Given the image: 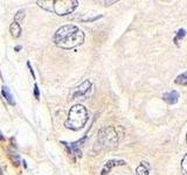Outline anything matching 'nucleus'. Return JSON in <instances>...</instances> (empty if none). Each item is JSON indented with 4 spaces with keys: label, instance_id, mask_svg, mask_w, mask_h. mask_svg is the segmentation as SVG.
Returning a JSON list of instances; mask_svg holds the SVG:
<instances>
[{
    "label": "nucleus",
    "instance_id": "obj_1",
    "mask_svg": "<svg viewBox=\"0 0 187 175\" xmlns=\"http://www.w3.org/2000/svg\"><path fill=\"white\" fill-rule=\"evenodd\" d=\"M53 42L60 48L71 49L84 42V33L75 25H63L55 32Z\"/></svg>",
    "mask_w": 187,
    "mask_h": 175
},
{
    "label": "nucleus",
    "instance_id": "obj_2",
    "mask_svg": "<svg viewBox=\"0 0 187 175\" xmlns=\"http://www.w3.org/2000/svg\"><path fill=\"white\" fill-rule=\"evenodd\" d=\"M41 8L52 12L56 15H67L76 10L78 1L76 0H49V1H36Z\"/></svg>",
    "mask_w": 187,
    "mask_h": 175
},
{
    "label": "nucleus",
    "instance_id": "obj_3",
    "mask_svg": "<svg viewBox=\"0 0 187 175\" xmlns=\"http://www.w3.org/2000/svg\"><path fill=\"white\" fill-rule=\"evenodd\" d=\"M88 122V111L81 104H76L71 106L68 113V119L64 122V126L69 130H81Z\"/></svg>",
    "mask_w": 187,
    "mask_h": 175
},
{
    "label": "nucleus",
    "instance_id": "obj_4",
    "mask_svg": "<svg viewBox=\"0 0 187 175\" xmlns=\"http://www.w3.org/2000/svg\"><path fill=\"white\" fill-rule=\"evenodd\" d=\"M98 141L101 145L106 148L116 147L118 144V133H117L116 128L108 126V127L99 130Z\"/></svg>",
    "mask_w": 187,
    "mask_h": 175
},
{
    "label": "nucleus",
    "instance_id": "obj_5",
    "mask_svg": "<svg viewBox=\"0 0 187 175\" xmlns=\"http://www.w3.org/2000/svg\"><path fill=\"white\" fill-rule=\"evenodd\" d=\"M86 139H87V134H84L82 139H78L77 141H75V142H66V141H62L61 144L64 146V148L67 150V152H68V154H69L70 157L76 159V158H80L82 155L81 147L82 145L84 144Z\"/></svg>",
    "mask_w": 187,
    "mask_h": 175
},
{
    "label": "nucleus",
    "instance_id": "obj_6",
    "mask_svg": "<svg viewBox=\"0 0 187 175\" xmlns=\"http://www.w3.org/2000/svg\"><path fill=\"white\" fill-rule=\"evenodd\" d=\"M91 87H93L91 82L89 81V80H86L83 83H81L80 85H77V87L73 90V92H71V99L80 98V97H84L83 99H86V97H88V95H89L90 90H91Z\"/></svg>",
    "mask_w": 187,
    "mask_h": 175
},
{
    "label": "nucleus",
    "instance_id": "obj_7",
    "mask_svg": "<svg viewBox=\"0 0 187 175\" xmlns=\"http://www.w3.org/2000/svg\"><path fill=\"white\" fill-rule=\"evenodd\" d=\"M126 165V162L124 160H121V159H111L109 161H106L102 168V172H101V175H106L109 172H110L112 168H115L117 166H124Z\"/></svg>",
    "mask_w": 187,
    "mask_h": 175
},
{
    "label": "nucleus",
    "instance_id": "obj_8",
    "mask_svg": "<svg viewBox=\"0 0 187 175\" xmlns=\"http://www.w3.org/2000/svg\"><path fill=\"white\" fill-rule=\"evenodd\" d=\"M163 100L169 105L177 104L178 100H179V93L177 92L175 90H172V91H169V92H165L163 95Z\"/></svg>",
    "mask_w": 187,
    "mask_h": 175
},
{
    "label": "nucleus",
    "instance_id": "obj_9",
    "mask_svg": "<svg viewBox=\"0 0 187 175\" xmlns=\"http://www.w3.org/2000/svg\"><path fill=\"white\" fill-rule=\"evenodd\" d=\"M150 165L146 161H141L138 165V167L136 168V173L137 175H150Z\"/></svg>",
    "mask_w": 187,
    "mask_h": 175
},
{
    "label": "nucleus",
    "instance_id": "obj_10",
    "mask_svg": "<svg viewBox=\"0 0 187 175\" xmlns=\"http://www.w3.org/2000/svg\"><path fill=\"white\" fill-rule=\"evenodd\" d=\"M1 93H2L4 98L8 102V104L15 105V100H14V97H13V95H12L11 90L6 87V85H4V87L1 88Z\"/></svg>",
    "mask_w": 187,
    "mask_h": 175
},
{
    "label": "nucleus",
    "instance_id": "obj_11",
    "mask_svg": "<svg viewBox=\"0 0 187 175\" xmlns=\"http://www.w3.org/2000/svg\"><path fill=\"white\" fill-rule=\"evenodd\" d=\"M10 32L13 37H19L21 35V26L19 22H12L11 26H10Z\"/></svg>",
    "mask_w": 187,
    "mask_h": 175
},
{
    "label": "nucleus",
    "instance_id": "obj_12",
    "mask_svg": "<svg viewBox=\"0 0 187 175\" xmlns=\"http://www.w3.org/2000/svg\"><path fill=\"white\" fill-rule=\"evenodd\" d=\"M185 35H186V30L184 28H180L177 33H175V36H174V45L175 46H180V42H181V40L185 37Z\"/></svg>",
    "mask_w": 187,
    "mask_h": 175
},
{
    "label": "nucleus",
    "instance_id": "obj_13",
    "mask_svg": "<svg viewBox=\"0 0 187 175\" xmlns=\"http://www.w3.org/2000/svg\"><path fill=\"white\" fill-rule=\"evenodd\" d=\"M175 84H179V85H184V87H187V71L182 72L180 75H178L174 80Z\"/></svg>",
    "mask_w": 187,
    "mask_h": 175
},
{
    "label": "nucleus",
    "instance_id": "obj_14",
    "mask_svg": "<svg viewBox=\"0 0 187 175\" xmlns=\"http://www.w3.org/2000/svg\"><path fill=\"white\" fill-rule=\"evenodd\" d=\"M181 172L184 175H187V153L181 160Z\"/></svg>",
    "mask_w": 187,
    "mask_h": 175
},
{
    "label": "nucleus",
    "instance_id": "obj_15",
    "mask_svg": "<svg viewBox=\"0 0 187 175\" xmlns=\"http://www.w3.org/2000/svg\"><path fill=\"white\" fill-rule=\"evenodd\" d=\"M23 18H25V11H23V10H20V11H18L17 14H15V22H19V21H21Z\"/></svg>",
    "mask_w": 187,
    "mask_h": 175
},
{
    "label": "nucleus",
    "instance_id": "obj_16",
    "mask_svg": "<svg viewBox=\"0 0 187 175\" xmlns=\"http://www.w3.org/2000/svg\"><path fill=\"white\" fill-rule=\"evenodd\" d=\"M102 15H96V17H89V18H81V21H86V22H89V21H95L97 19H101Z\"/></svg>",
    "mask_w": 187,
    "mask_h": 175
},
{
    "label": "nucleus",
    "instance_id": "obj_17",
    "mask_svg": "<svg viewBox=\"0 0 187 175\" xmlns=\"http://www.w3.org/2000/svg\"><path fill=\"white\" fill-rule=\"evenodd\" d=\"M33 92H34V96L36 99L40 98V91H39V88H38V84H34V90H33Z\"/></svg>",
    "mask_w": 187,
    "mask_h": 175
},
{
    "label": "nucleus",
    "instance_id": "obj_18",
    "mask_svg": "<svg viewBox=\"0 0 187 175\" xmlns=\"http://www.w3.org/2000/svg\"><path fill=\"white\" fill-rule=\"evenodd\" d=\"M27 67L29 68V71H30V74H32V76L35 78V74H34V70H33V68H32V65H30V62H27Z\"/></svg>",
    "mask_w": 187,
    "mask_h": 175
},
{
    "label": "nucleus",
    "instance_id": "obj_19",
    "mask_svg": "<svg viewBox=\"0 0 187 175\" xmlns=\"http://www.w3.org/2000/svg\"><path fill=\"white\" fill-rule=\"evenodd\" d=\"M20 49H21V47H20V46L15 47V50H20Z\"/></svg>",
    "mask_w": 187,
    "mask_h": 175
},
{
    "label": "nucleus",
    "instance_id": "obj_20",
    "mask_svg": "<svg viewBox=\"0 0 187 175\" xmlns=\"http://www.w3.org/2000/svg\"><path fill=\"white\" fill-rule=\"evenodd\" d=\"M186 142H187V134H186Z\"/></svg>",
    "mask_w": 187,
    "mask_h": 175
}]
</instances>
